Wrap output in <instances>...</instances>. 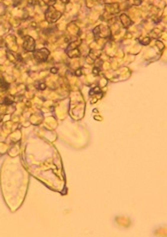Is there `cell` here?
Returning <instances> with one entry per match:
<instances>
[{"mask_svg": "<svg viewBox=\"0 0 167 237\" xmlns=\"http://www.w3.org/2000/svg\"><path fill=\"white\" fill-rule=\"evenodd\" d=\"M94 37L98 38H107L108 36H110V29L107 26L103 25H98L93 29Z\"/></svg>", "mask_w": 167, "mask_h": 237, "instance_id": "cell-1", "label": "cell"}, {"mask_svg": "<svg viewBox=\"0 0 167 237\" xmlns=\"http://www.w3.org/2000/svg\"><path fill=\"white\" fill-rule=\"evenodd\" d=\"M43 1H44L47 5H49V6H52V5L54 4L55 2H56V1H55V0H43Z\"/></svg>", "mask_w": 167, "mask_h": 237, "instance_id": "cell-9", "label": "cell"}, {"mask_svg": "<svg viewBox=\"0 0 167 237\" xmlns=\"http://www.w3.org/2000/svg\"><path fill=\"white\" fill-rule=\"evenodd\" d=\"M119 5L118 3H110V4H105V8L106 11L109 12L110 14H117L120 11L119 9Z\"/></svg>", "mask_w": 167, "mask_h": 237, "instance_id": "cell-6", "label": "cell"}, {"mask_svg": "<svg viewBox=\"0 0 167 237\" xmlns=\"http://www.w3.org/2000/svg\"><path fill=\"white\" fill-rule=\"evenodd\" d=\"M130 5H140L142 2V0H128Z\"/></svg>", "mask_w": 167, "mask_h": 237, "instance_id": "cell-8", "label": "cell"}, {"mask_svg": "<svg viewBox=\"0 0 167 237\" xmlns=\"http://www.w3.org/2000/svg\"><path fill=\"white\" fill-rule=\"evenodd\" d=\"M60 16H61V12L54 9L52 6H50L49 9L46 11V19L48 20L49 22H54V21L58 20Z\"/></svg>", "mask_w": 167, "mask_h": 237, "instance_id": "cell-4", "label": "cell"}, {"mask_svg": "<svg viewBox=\"0 0 167 237\" xmlns=\"http://www.w3.org/2000/svg\"><path fill=\"white\" fill-rule=\"evenodd\" d=\"M0 120H1V116H0Z\"/></svg>", "mask_w": 167, "mask_h": 237, "instance_id": "cell-10", "label": "cell"}, {"mask_svg": "<svg viewBox=\"0 0 167 237\" xmlns=\"http://www.w3.org/2000/svg\"><path fill=\"white\" fill-rule=\"evenodd\" d=\"M120 22L122 23V25L124 26V27H126V28L129 27V26L132 24L131 19L127 16L126 14H121L120 15Z\"/></svg>", "mask_w": 167, "mask_h": 237, "instance_id": "cell-7", "label": "cell"}, {"mask_svg": "<svg viewBox=\"0 0 167 237\" xmlns=\"http://www.w3.org/2000/svg\"><path fill=\"white\" fill-rule=\"evenodd\" d=\"M81 44V41H77V42H72L70 44V46L67 48V54L69 55L70 57H73V58H76V57L80 56V50L78 49V45Z\"/></svg>", "mask_w": 167, "mask_h": 237, "instance_id": "cell-2", "label": "cell"}, {"mask_svg": "<svg viewBox=\"0 0 167 237\" xmlns=\"http://www.w3.org/2000/svg\"><path fill=\"white\" fill-rule=\"evenodd\" d=\"M49 51L46 48H41L37 49L34 51V58H35L38 62H44L48 58Z\"/></svg>", "mask_w": 167, "mask_h": 237, "instance_id": "cell-3", "label": "cell"}, {"mask_svg": "<svg viewBox=\"0 0 167 237\" xmlns=\"http://www.w3.org/2000/svg\"><path fill=\"white\" fill-rule=\"evenodd\" d=\"M23 47L27 50V51H34L35 48V41L32 37L30 36H25L24 42H23Z\"/></svg>", "mask_w": 167, "mask_h": 237, "instance_id": "cell-5", "label": "cell"}]
</instances>
